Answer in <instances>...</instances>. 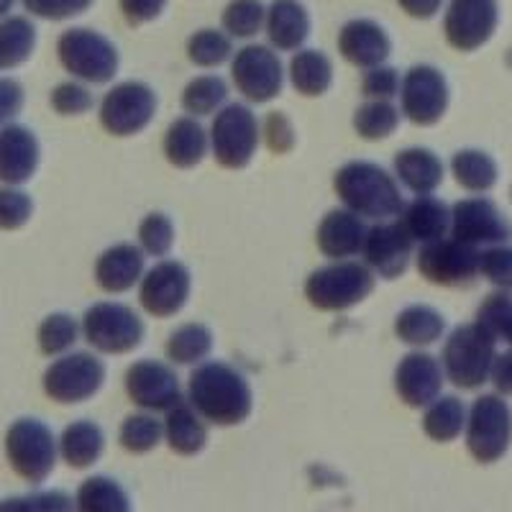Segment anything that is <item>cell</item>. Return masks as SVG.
<instances>
[{"label": "cell", "instance_id": "48", "mask_svg": "<svg viewBox=\"0 0 512 512\" xmlns=\"http://www.w3.org/2000/svg\"><path fill=\"white\" fill-rule=\"evenodd\" d=\"M52 108L59 116H80L93 108V95L77 82H62L52 93Z\"/></svg>", "mask_w": 512, "mask_h": 512}, {"label": "cell", "instance_id": "55", "mask_svg": "<svg viewBox=\"0 0 512 512\" xmlns=\"http://www.w3.org/2000/svg\"><path fill=\"white\" fill-rule=\"evenodd\" d=\"M489 379L495 384V390L500 395H512V346L505 354L495 356V364H492V372Z\"/></svg>", "mask_w": 512, "mask_h": 512}, {"label": "cell", "instance_id": "32", "mask_svg": "<svg viewBox=\"0 0 512 512\" xmlns=\"http://www.w3.org/2000/svg\"><path fill=\"white\" fill-rule=\"evenodd\" d=\"M443 323L441 313L428 305H410V308L402 310L395 320V333L402 344L408 346H431L441 338Z\"/></svg>", "mask_w": 512, "mask_h": 512}, {"label": "cell", "instance_id": "14", "mask_svg": "<svg viewBox=\"0 0 512 512\" xmlns=\"http://www.w3.org/2000/svg\"><path fill=\"white\" fill-rule=\"evenodd\" d=\"M231 77L246 100H251V103H269V100L282 93L285 72H282L280 57L272 49L251 44V47H244L236 54Z\"/></svg>", "mask_w": 512, "mask_h": 512}, {"label": "cell", "instance_id": "31", "mask_svg": "<svg viewBox=\"0 0 512 512\" xmlns=\"http://www.w3.org/2000/svg\"><path fill=\"white\" fill-rule=\"evenodd\" d=\"M333 80V64L318 49H305V52H297L290 62V82L297 93L315 98V95H323L331 88Z\"/></svg>", "mask_w": 512, "mask_h": 512}, {"label": "cell", "instance_id": "23", "mask_svg": "<svg viewBox=\"0 0 512 512\" xmlns=\"http://www.w3.org/2000/svg\"><path fill=\"white\" fill-rule=\"evenodd\" d=\"M367 226L351 210H331L318 226V249L336 262H344L364 249Z\"/></svg>", "mask_w": 512, "mask_h": 512}, {"label": "cell", "instance_id": "20", "mask_svg": "<svg viewBox=\"0 0 512 512\" xmlns=\"http://www.w3.org/2000/svg\"><path fill=\"white\" fill-rule=\"evenodd\" d=\"M443 369L436 356L408 354L395 369V390L408 408H428L436 397H441Z\"/></svg>", "mask_w": 512, "mask_h": 512}, {"label": "cell", "instance_id": "40", "mask_svg": "<svg viewBox=\"0 0 512 512\" xmlns=\"http://www.w3.org/2000/svg\"><path fill=\"white\" fill-rule=\"evenodd\" d=\"M164 438V423L149 413L128 415L121 425V446L128 454H146Z\"/></svg>", "mask_w": 512, "mask_h": 512}, {"label": "cell", "instance_id": "12", "mask_svg": "<svg viewBox=\"0 0 512 512\" xmlns=\"http://www.w3.org/2000/svg\"><path fill=\"white\" fill-rule=\"evenodd\" d=\"M105 379L103 361L93 354L77 351L57 359L52 367L44 372V392L54 402L72 405V402H85L100 390Z\"/></svg>", "mask_w": 512, "mask_h": 512}, {"label": "cell", "instance_id": "56", "mask_svg": "<svg viewBox=\"0 0 512 512\" xmlns=\"http://www.w3.org/2000/svg\"><path fill=\"white\" fill-rule=\"evenodd\" d=\"M397 3H400V8L408 13V16L431 18L438 13V8H441L443 0H397Z\"/></svg>", "mask_w": 512, "mask_h": 512}, {"label": "cell", "instance_id": "38", "mask_svg": "<svg viewBox=\"0 0 512 512\" xmlns=\"http://www.w3.org/2000/svg\"><path fill=\"white\" fill-rule=\"evenodd\" d=\"M400 123V111L390 100H369L354 113V128L361 139L379 141L387 139Z\"/></svg>", "mask_w": 512, "mask_h": 512}, {"label": "cell", "instance_id": "58", "mask_svg": "<svg viewBox=\"0 0 512 512\" xmlns=\"http://www.w3.org/2000/svg\"><path fill=\"white\" fill-rule=\"evenodd\" d=\"M13 8V0H0V16H6Z\"/></svg>", "mask_w": 512, "mask_h": 512}, {"label": "cell", "instance_id": "28", "mask_svg": "<svg viewBox=\"0 0 512 512\" xmlns=\"http://www.w3.org/2000/svg\"><path fill=\"white\" fill-rule=\"evenodd\" d=\"M164 154H167L169 164H175L180 169H190L200 164L208 154L205 128L195 118H177L167 128V136H164Z\"/></svg>", "mask_w": 512, "mask_h": 512}, {"label": "cell", "instance_id": "57", "mask_svg": "<svg viewBox=\"0 0 512 512\" xmlns=\"http://www.w3.org/2000/svg\"><path fill=\"white\" fill-rule=\"evenodd\" d=\"M0 512H36L31 497H8L0 502Z\"/></svg>", "mask_w": 512, "mask_h": 512}, {"label": "cell", "instance_id": "5", "mask_svg": "<svg viewBox=\"0 0 512 512\" xmlns=\"http://www.w3.org/2000/svg\"><path fill=\"white\" fill-rule=\"evenodd\" d=\"M6 456L18 477L41 484L57 464V441L41 420L21 418L6 433Z\"/></svg>", "mask_w": 512, "mask_h": 512}, {"label": "cell", "instance_id": "47", "mask_svg": "<svg viewBox=\"0 0 512 512\" xmlns=\"http://www.w3.org/2000/svg\"><path fill=\"white\" fill-rule=\"evenodd\" d=\"M31 198L21 190H11V187H3L0 190V228L3 231H16V228L24 226L31 218Z\"/></svg>", "mask_w": 512, "mask_h": 512}, {"label": "cell", "instance_id": "49", "mask_svg": "<svg viewBox=\"0 0 512 512\" xmlns=\"http://www.w3.org/2000/svg\"><path fill=\"white\" fill-rule=\"evenodd\" d=\"M361 95L369 100H392L400 95V75L392 67H372L361 80Z\"/></svg>", "mask_w": 512, "mask_h": 512}, {"label": "cell", "instance_id": "9", "mask_svg": "<svg viewBox=\"0 0 512 512\" xmlns=\"http://www.w3.org/2000/svg\"><path fill=\"white\" fill-rule=\"evenodd\" d=\"M256 144H259V123L246 105L233 103L218 111L210 128V146L218 164L228 169L246 167L254 157Z\"/></svg>", "mask_w": 512, "mask_h": 512}, {"label": "cell", "instance_id": "8", "mask_svg": "<svg viewBox=\"0 0 512 512\" xmlns=\"http://www.w3.org/2000/svg\"><path fill=\"white\" fill-rule=\"evenodd\" d=\"M82 336L103 354H126L144 338V323L121 303H98L82 318Z\"/></svg>", "mask_w": 512, "mask_h": 512}, {"label": "cell", "instance_id": "15", "mask_svg": "<svg viewBox=\"0 0 512 512\" xmlns=\"http://www.w3.org/2000/svg\"><path fill=\"white\" fill-rule=\"evenodd\" d=\"M402 113L418 126H433L448 108V82L431 64H415L400 88Z\"/></svg>", "mask_w": 512, "mask_h": 512}, {"label": "cell", "instance_id": "30", "mask_svg": "<svg viewBox=\"0 0 512 512\" xmlns=\"http://www.w3.org/2000/svg\"><path fill=\"white\" fill-rule=\"evenodd\" d=\"M103 446L105 438L100 425H95L93 420H77L64 428L62 438H59V456L72 469H88L100 459Z\"/></svg>", "mask_w": 512, "mask_h": 512}, {"label": "cell", "instance_id": "19", "mask_svg": "<svg viewBox=\"0 0 512 512\" xmlns=\"http://www.w3.org/2000/svg\"><path fill=\"white\" fill-rule=\"evenodd\" d=\"M413 246L415 241L410 239V233L397 221L374 226L367 233V241H364V249L361 251H364L367 267L374 274H379L384 280H395V277L405 274V269H408Z\"/></svg>", "mask_w": 512, "mask_h": 512}, {"label": "cell", "instance_id": "42", "mask_svg": "<svg viewBox=\"0 0 512 512\" xmlns=\"http://www.w3.org/2000/svg\"><path fill=\"white\" fill-rule=\"evenodd\" d=\"M477 323L495 338L512 346V295L500 290L489 295L477 313Z\"/></svg>", "mask_w": 512, "mask_h": 512}, {"label": "cell", "instance_id": "45", "mask_svg": "<svg viewBox=\"0 0 512 512\" xmlns=\"http://www.w3.org/2000/svg\"><path fill=\"white\" fill-rule=\"evenodd\" d=\"M175 244V226L164 213L146 216L139 226V246L149 256H167Z\"/></svg>", "mask_w": 512, "mask_h": 512}, {"label": "cell", "instance_id": "43", "mask_svg": "<svg viewBox=\"0 0 512 512\" xmlns=\"http://www.w3.org/2000/svg\"><path fill=\"white\" fill-rule=\"evenodd\" d=\"M231 39L216 29H203L187 41V57L198 67H221L231 59Z\"/></svg>", "mask_w": 512, "mask_h": 512}, {"label": "cell", "instance_id": "10", "mask_svg": "<svg viewBox=\"0 0 512 512\" xmlns=\"http://www.w3.org/2000/svg\"><path fill=\"white\" fill-rule=\"evenodd\" d=\"M479 251L459 239H438L423 244L418 254V269L425 280L443 287H466L477 280Z\"/></svg>", "mask_w": 512, "mask_h": 512}, {"label": "cell", "instance_id": "39", "mask_svg": "<svg viewBox=\"0 0 512 512\" xmlns=\"http://www.w3.org/2000/svg\"><path fill=\"white\" fill-rule=\"evenodd\" d=\"M228 100V85L216 75H205L192 80L182 93V105L192 116H210L218 113Z\"/></svg>", "mask_w": 512, "mask_h": 512}, {"label": "cell", "instance_id": "24", "mask_svg": "<svg viewBox=\"0 0 512 512\" xmlns=\"http://www.w3.org/2000/svg\"><path fill=\"white\" fill-rule=\"evenodd\" d=\"M144 274V251L134 244H118L103 251L95 264V282L105 292H126Z\"/></svg>", "mask_w": 512, "mask_h": 512}, {"label": "cell", "instance_id": "46", "mask_svg": "<svg viewBox=\"0 0 512 512\" xmlns=\"http://www.w3.org/2000/svg\"><path fill=\"white\" fill-rule=\"evenodd\" d=\"M479 274L500 290L512 292V246H487L479 256Z\"/></svg>", "mask_w": 512, "mask_h": 512}, {"label": "cell", "instance_id": "17", "mask_svg": "<svg viewBox=\"0 0 512 512\" xmlns=\"http://www.w3.org/2000/svg\"><path fill=\"white\" fill-rule=\"evenodd\" d=\"M126 392L134 405L149 413H167L182 402L177 374L162 361H136L126 372Z\"/></svg>", "mask_w": 512, "mask_h": 512}, {"label": "cell", "instance_id": "34", "mask_svg": "<svg viewBox=\"0 0 512 512\" xmlns=\"http://www.w3.org/2000/svg\"><path fill=\"white\" fill-rule=\"evenodd\" d=\"M466 428V408L464 402L454 395L436 397L428 405L423 418V431L425 436L433 438L438 443H448L461 436Z\"/></svg>", "mask_w": 512, "mask_h": 512}, {"label": "cell", "instance_id": "16", "mask_svg": "<svg viewBox=\"0 0 512 512\" xmlns=\"http://www.w3.org/2000/svg\"><path fill=\"white\" fill-rule=\"evenodd\" d=\"M497 21V0H451L443 31L451 47L459 52H474L492 39Z\"/></svg>", "mask_w": 512, "mask_h": 512}, {"label": "cell", "instance_id": "1", "mask_svg": "<svg viewBox=\"0 0 512 512\" xmlns=\"http://www.w3.org/2000/svg\"><path fill=\"white\" fill-rule=\"evenodd\" d=\"M190 405L213 425H239L251 413V387L244 374L223 361H208L187 384Z\"/></svg>", "mask_w": 512, "mask_h": 512}, {"label": "cell", "instance_id": "53", "mask_svg": "<svg viewBox=\"0 0 512 512\" xmlns=\"http://www.w3.org/2000/svg\"><path fill=\"white\" fill-rule=\"evenodd\" d=\"M24 105V90L13 80H0V123L16 116Z\"/></svg>", "mask_w": 512, "mask_h": 512}, {"label": "cell", "instance_id": "54", "mask_svg": "<svg viewBox=\"0 0 512 512\" xmlns=\"http://www.w3.org/2000/svg\"><path fill=\"white\" fill-rule=\"evenodd\" d=\"M36 512H77L75 500L70 495H64L59 489H49V492H36L34 497Z\"/></svg>", "mask_w": 512, "mask_h": 512}, {"label": "cell", "instance_id": "52", "mask_svg": "<svg viewBox=\"0 0 512 512\" xmlns=\"http://www.w3.org/2000/svg\"><path fill=\"white\" fill-rule=\"evenodd\" d=\"M167 0H121V11L131 26H141L164 11Z\"/></svg>", "mask_w": 512, "mask_h": 512}, {"label": "cell", "instance_id": "7", "mask_svg": "<svg viewBox=\"0 0 512 512\" xmlns=\"http://www.w3.org/2000/svg\"><path fill=\"white\" fill-rule=\"evenodd\" d=\"M59 62L72 77L103 85L118 70V52L111 41L90 29H70L59 36Z\"/></svg>", "mask_w": 512, "mask_h": 512}, {"label": "cell", "instance_id": "33", "mask_svg": "<svg viewBox=\"0 0 512 512\" xmlns=\"http://www.w3.org/2000/svg\"><path fill=\"white\" fill-rule=\"evenodd\" d=\"M77 512H131L126 489L111 477H90L75 495Z\"/></svg>", "mask_w": 512, "mask_h": 512}, {"label": "cell", "instance_id": "26", "mask_svg": "<svg viewBox=\"0 0 512 512\" xmlns=\"http://www.w3.org/2000/svg\"><path fill=\"white\" fill-rule=\"evenodd\" d=\"M310 34V16L297 0H274L267 11V36L280 52H295Z\"/></svg>", "mask_w": 512, "mask_h": 512}, {"label": "cell", "instance_id": "3", "mask_svg": "<svg viewBox=\"0 0 512 512\" xmlns=\"http://www.w3.org/2000/svg\"><path fill=\"white\" fill-rule=\"evenodd\" d=\"M497 341L479 323L459 326L443 346V374L461 390H477L489 379Z\"/></svg>", "mask_w": 512, "mask_h": 512}, {"label": "cell", "instance_id": "44", "mask_svg": "<svg viewBox=\"0 0 512 512\" xmlns=\"http://www.w3.org/2000/svg\"><path fill=\"white\" fill-rule=\"evenodd\" d=\"M77 333H80V328H77V323L67 313L49 315L39 328L41 351H44L47 356L64 354V351L75 346Z\"/></svg>", "mask_w": 512, "mask_h": 512}, {"label": "cell", "instance_id": "6", "mask_svg": "<svg viewBox=\"0 0 512 512\" xmlns=\"http://www.w3.org/2000/svg\"><path fill=\"white\" fill-rule=\"evenodd\" d=\"M374 274L359 262H336L308 277L305 295L318 310H349L372 295Z\"/></svg>", "mask_w": 512, "mask_h": 512}, {"label": "cell", "instance_id": "36", "mask_svg": "<svg viewBox=\"0 0 512 512\" xmlns=\"http://www.w3.org/2000/svg\"><path fill=\"white\" fill-rule=\"evenodd\" d=\"M36 47V29L29 18L13 16L0 24V70L24 64Z\"/></svg>", "mask_w": 512, "mask_h": 512}, {"label": "cell", "instance_id": "51", "mask_svg": "<svg viewBox=\"0 0 512 512\" xmlns=\"http://www.w3.org/2000/svg\"><path fill=\"white\" fill-rule=\"evenodd\" d=\"M264 134H267V144L274 154L290 152L292 144H295V131H292V123L287 121L282 113H272L264 121Z\"/></svg>", "mask_w": 512, "mask_h": 512}, {"label": "cell", "instance_id": "27", "mask_svg": "<svg viewBox=\"0 0 512 512\" xmlns=\"http://www.w3.org/2000/svg\"><path fill=\"white\" fill-rule=\"evenodd\" d=\"M164 441L180 456L200 454L205 443H208V428H205L198 410L192 408V405H185V402L167 410V418H164Z\"/></svg>", "mask_w": 512, "mask_h": 512}, {"label": "cell", "instance_id": "18", "mask_svg": "<svg viewBox=\"0 0 512 512\" xmlns=\"http://www.w3.org/2000/svg\"><path fill=\"white\" fill-rule=\"evenodd\" d=\"M190 295V272L180 262H162L141 280L139 300L154 318L180 313Z\"/></svg>", "mask_w": 512, "mask_h": 512}, {"label": "cell", "instance_id": "41", "mask_svg": "<svg viewBox=\"0 0 512 512\" xmlns=\"http://www.w3.org/2000/svg\"><path fill=\"white\" fill-rule=\"evenodd\" d=\"M267 24L262 0H231L223 13V29L236 39H251Z\"/></svg>", "mask_w": 512, "mask_h": 512}, {"label": "cell", "instance_id": "37", "mask_svg": "<svg viewBox=\"0 0 512 512\" xmlns=\"http://www.w3.org/2000/svg\"><path fill=\"white\" fill-rule=\"evenodd\" d=\"M213 349V333L200 323H187L177 328L167 341V356L175 364H198Z\"/></svg>", "mask_w": 512, "mask_h": 512}, {"label": "cell", "instance_id": "13", "mask_svg": "<svg viewBox=\"0 0 512 512\" xmlns=\"http://www.w3.org/2000/svg\"><path fill=\"white\" fill-rule=\"evenodd\" d=\"M451 236L474 249L510 244L512 223L489 198H466L451 208Z\"/></svg>", "mask_w": 512, "mask_h": 512}, {"label": "cell", "instance_id": "50", "mask_svg": "<svg viewBox=\"0 0 512 512\" xmlns=\"http://www.w3.org/2000/svg\"><path fill=\"white\" fill-rule=\"evenodd\" d=\"M21 3L34 16L47 18V21H62V18H72L77 13L88 11L93 0H21Z\"/></svg>", "mask_w": 512, "mask_h": 512}, {"label": "cell", "instance_id": "25", "mask_svg": "<svg viewBox=\"0 0 512 512\" xmlns=\"http://www.w3.org/2000/svg\"><path fill=\"white\" fill-rule=\"evenodd\" d=\"M400 223L410 233L415 244H431V241L443 239L451 231V210L443 200L431 198V195H418L410 205L402 208Z\"/></svg>", "mask_w": 512, "mask_h": 512}, {"label": "cell", "instance_id": "4", "mask_svg": "<svg viewBox=\"0 0 512 512\" xmlns=\"http://www.w3.org/2000/svg\"><path fill=\"white\" fill-rule=\"evenodd\" d=\"M466 448L479 464H495L512 443V410L500 395H482L466 413Z\"/></svg>", "mask_w": 512, "mask_h": 512}, {"label": "cell", "instance_id": "29", "mask_svg": "<svg viewBox=\"0 0 512 512\" xmlns=\"http://www.w3.org/2000/svg\"><path fill=\"white\" fill-rule=\"evenodd\" d=\"M395 175L415 195H431L443 182V162L431 149H405L395 157Z\"/></svg>", "mask_w": 512, "mask_h": 512}, {"label": "cell", "instance_id": "11", "mask_svg": "<svg viewBox=\"0 0 512 512\" xmlns=\"http://www.w3.org/2000/svg\"><path fill=\"white\" fill-rule=\"evenodd\" d=\"M157 95L144 82H121L100 103V123L113 136H134L152 123Z\"/></svg>", "mask_w": 512, "mask_h": 512}, {"label": "cell", "instance_id": "2", "mask_svg": "<svg viewBox=\"0 0 512 512\" xmlns=\"http://www.w3.org/2000/svg\"><path fill=\"white\" fill-rule=\"evenodd\" d=\"M338 198L344 200L346 208L361 218L384 221V218L397 216L405 203H402L400 187L387 175L382 167L372 162H349L336 172L333 180Z\"/></svg>", "mask_w": 512, "mask_h": 512}, {"label": "cell", "instance_id": "22", "mask_svg": "<svg viewBox=\"0 0 512 512\" xmlns=\"http://www.w3.org/2000/svg\"><path fill=\"white\" fill-rule=\"evenodd\" d=\"M39 167V141L24 126L0 128V182L24 185Z\"/></svg>", "mask_w": 512, "mask_h": 512}, {"label": "cell", "instance_id": "35", "mask_svg": "<svg viewBox=\"0 0 512 512\" xmlns=\"http://www.w3.org/2000/svg\"><path fill=\"white\" fill-rule=\"evenodd\" d=\"M451 172L456 182L469 192H487L497 182V164L487 152L479 149H464L451 159Z\"/></svg>", "mask_w": 512, "mask_h": 512}, {"label": "cell", "instance_id": "21", "mask_svg": "<svg viewBox=\"0 0 512 512\" xmlns=\"http://www.w3.org/2000/svg\"><path fill=\"white\" fill-rule=\"evenodd\" d=\"M338 52L354 67L372 70L390 57L392 44L384 29L369 18H356L341 29L338 34Z\"/></svg>", "mask_w": 512, "mask_h": 512}]
</instances>
